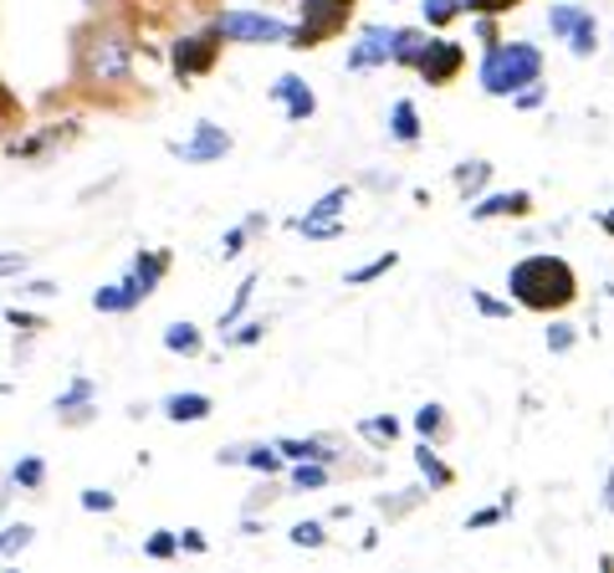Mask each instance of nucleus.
Listing matches in <instances>:
<instances>
[{
  "label": "nucleus",
  "mask_w": 614,
  "mask_h": 573,
  "mask_svg": "<svg viewBox=\"0 0 614 573\" xmlns=\"http://www.w3.org/2000/svg\"><path fill=\"white\" fill-rule=\"evenodd\" d=\"M508 293L518 297L522 307L548 313V307H569V303H574L579 282H574V267H569L563 256L533 252V256H522L518 267L508 272Z\"/></svg>",
  "instance_id": "1"
},
{
  "label": "nucleus",
  "mask_w": 614,
  "mask_h": 573,
  "mask_svg": "<svg viewBox=\"0 0 614 573\" xmlns=\"http://www.w3.org/2000/svg\"><path fill=\"white\" fill-rule=\"evenodd\" d=\"M543 78V52L528 47V41H512V47H487V62H481V88L492 98H512L522 88H533Z\"/></svg>",
  "instance_id": "2"
},
{
  "label": "nucleus",
  "mask_w": 614,
  "mask_h": 573,
  "mask_svg": "<svg viewBox=\"0 0 614 573\" xmlns=\"http://www.w3.org/2000/svg\"><path fill=\"white\" fill-rule=\"evenodd\" d=\"M78 68H82V82H93V88H119L134 72V41L123 37L119 27H98L93 37L82 41Z\"/></svg>",
  "instance_id": "3"
},
{
  "label": "nucleus",
  "mask_w": 614,
  "mask_h": 573,
  "mask_svg": "<svg viewBox=\"0 0 614 573\" xmlns=\"http://www.w3.org/2000/svg\"><path fill=\"white\" fill-rule=\"evenodd\" d=\"M215 37L236 41V47H277V41L293 47V27L277 21V16H262V11H226L215 21Z\"/></svg>",
  "instance_id": "4"
},
{
  "label": "nucleus",
  "mask_w": 614,
  "mask_h": 573,
  "mask_svg": "<svg viewBox=\"0 0 614 573\" xmlns=\"http://www.w3.org/2000/svg\"><path fill=\"white\" fill-rule=\"evenodd\" d=\"M354 0H303V27L293 31V47H318L328 31H338L348 21Z\"/></svg>",
  "instance_id": "5"
},
{
  "label": "nucleus",
  "mask_w": 614,
  "mask_h": 573,
  "mask_svg": "<svg viewBox=\"0 0 614 573\" xmlns=\"http://www.w3.org/2000/svg\"><path fill=\"white\" fill-rule=\"evenodd\" d=\"M548 27H553V37H563L574 47V57H589L600 47V27H594V16H589L584 6H553V11H548Z\"/></svg>",
  "instance_id": "6"
},
{
  "label": "nucleus",
  "mask_w": 614,
  "mask_h": 573,
  "mask_svg": "<svg viewBox=\"0 0 614 573\" xmlns=\"http://www.w3.org/2000/svg\"><path fill=\"white\" fill-rule=\"evenodd\" d=\"M170 154L185 164H215L231 154V134L215 129V123H195V134H190L185 144H170Z\"/></svg>",
  "instance_id": "7"
},
{
  "label": "nucleus",
  "mask_w": 614,
  "mask_h": 573,
  "mask_svg": "<svg viewBox=\"0 0 614 573\" xmlns=\"http://www.w3.org/2000/svg\"><path fill=\"white\" fill-rule=\"evenodd\" d=\"M395 57V31L385 27H364L359 41L348 47V72H369V68H385Z\"/></svg>",
  "instance_id": "8"
},
{
  "label": "nucleus",
  "mask_w": 614,
  "mask_h": 573,
  "mask_svg": "<svg viewBox=\"0 0 614 573\" xmlns=\"http://www.w3.org/2000/svg\"><path fill=\"white\" fill-rule=\"evenodd\" d=\"M215 47H221V37L215 31H205V37H180L174 41V78H195V72H205L215 62Z\"/></svg>",
  "instance_id": "9"
},
{
  "label": "nucleus",
  "mask_w": 614,
  "mask_h": 573,
  "mask_svg": "<svg viewBox=\"0 0 614 573\" xmlns=\"http://www.w3.org/2000/svg\"><path fill=\"white\" fill-rule=\"evenodd\" d=\"M461 62H467V52L456 41H426V52L415 57V68H420L426 82H451L461 72Z\"/></svg>",
  "instance_id": "10"
},
{
  "label": "nucleus",
  "mask_w": 614,
  "mask_h": 573,
  "mask_svg": "<svg viewBox=\"0 0 614 573\" xmlns=\"http://www.w3.org/2000/svg\"><path fill=\"white\" fill-rule=\"evenodd\" d=\"M164 272H170V256H164V252H139L134 256V272L123 277V293H129V303H134V307L144 303V297L160 287Z\"/></svg>",
  "instance_id": "11"
},
{
  "label": "nucleus",
  "mask_w": 614,
  "mask_h": 573,
  "mask_svg": "<svg viewBox=\"0 0 614 573\" xmlns=\"http://www.w3.org/2000/svg\"><path fill=\"white\" fill-rule=\"evenodd\" d=\"M215 461H221V467L267 471V477H277V471H282V451H277V446H231V451H221Z\"/></svg>",
  "instance_id": "12"
},
{
  "label": "nucleus",
  "mask_w": 614,
  "mask_h": 573,
  "mask_svg": "<svg viewBox=\"0 0 614 573\" xmlns=\"http://www.w3.org/2000/svg\"><path fill=\"white\" fill-rule=\"evenodd\" d=\"M211 395H170V400H164V415H170L174 426H195V420H211Z\"/></svg>",
  "instance_id": "13"
},
{
  "label": "nucleus",
  "mask_w": 614,
  "mask_h": 573,
  "mask_svg": "<svg viewBox=\"0 0 614 573\" xmlns=\"http://www.w3.org/2000/svg\"><path fill=\"white\" fill-rule=\"evenodd\" d=\"M277 451L282 461H334V440H323V436H307V440H277Z\"/></svg>",
  "instance_id": "14"
},
{
  "label": "nucleus",
  "mask_w": 614,
  "mask_h": 573,
  "mask_svg": "<svg viewBox=\"0 0 614 573\" xmlns=\"http://www.w3.org/2000/svg\"><path fill=\"white\" fill-rule=\"evenodd\" d=\"M533 205V195L528 190H512V195H492V201L471 205V221H497V215H522Z\"/></svg>",
  "instance_id": "15"
},
{
  "label": "nucleus",
  "mask_w": 614,
  "mask_h": 573,
  "mask_svg": "<svg viewBox=\"0 0 614 573\" xmlns=\"http://www.w3.org/2000/svg\"><path fill=\"white\" fill-rule=\"evenodd\" d=\"M88 405H93V379H72V385L57 395V415H62V420H88Z\"/></svg>",
  "instance_id": "16"
},
{
  "label": "nucleus",
  "mask_w": 614,
  "mask_h": 573,
  "mask_svg": "<svg viewBox=\"0 0 614 573\" xmlns=\"http://www.w3.org/2000/svg\"><path fill=\"white\" fill-rule=\"evenodd\" d=\"M389 134L400 139V144H415V139H420V113H415L410 98L395 103V113H389Z\"/></svg>",
  "instance_id": "17"
},
{
  "label": "nucleus",
  "mask_w": 614,
  "mask_h": 573,
  "mask_svg": "<svg viewBox=\"0 0 614 573\" xmlns=\"http://www.w3.org/2000/svg\"><path fill=\"white\" fill-rule=\"evenodd\" d=\"M164 348H170V354H201V328H195V323H170V328H164Z\"/></svg>",
  "instance_id": "18"
},
{
  "label": "nucleus",
  "mask_w": 614,
  "mask_h": 573,
  "mask_svg": "<svg viewBox=\"0 0 614 573\" xmlns=\"http://www.w3.org/2000/svg\"><path fill=\"white\" fill-rule=\"evenodd\" d=\"M348 205V190L338 185V190H328L318 205H307V215H297V226H313V221H338V211Z\"/></svg>",
  "instance_id": "19"
},
{
  "label": "nucleus",
  "mask_w": 614,
  "mask_h": 573,
  "mask_svg": "<svg viewBox=\"0 0 614 573\" xmlns=\"http://www.w3.org/2000/svg\"><path fill=\"white\" fill-rule=\"evenodd\" d=\"M37 543V528L31 522H11V528H0V559H16V553H27Z\"/></svg>",
  "instance_id": "20"
},
{
  "label": "nucleus",
  "mask_w": 614,
  "mask_h": 573,
  "mask_svg": "<svg viewBox=\"0 0 614 573\" xmlns=\"http://www.w3.org/2000/svg\"><path fill=\"white\" fill-rule=\"evenodd\" d=\"M262 226H267V215H252L246 226H231L226 236H221V256H226V262H236V256L246 252V236H252V231H262Z\"/></svg>",
  "instance_id": "21"
},
{
  "label": "nucleus",
  "mask_w": 614,
  "mask_h": 573,
  "mask_svg": "<svg viewBox=\"0 0 614 573\" xmlns=\"http://www.w3.org/2000/svg\"><path fill=\"white\" fill-rule=\"evenodd\" d=\"M293 487L297 492H318V487H328V461H297Z\"/></svg>",
  "instance_id": "22"
},
{
  "label": "nucleus",
  "mask_w": 614,
  "mask_h": 573,
  "mask_svg": "<svg viewBox=\"0 0 614 573\" xmlns=\"http://www.w3.org/2000/svg\"><path fill=\"white\" fill-rule=\"evenodd\" d=\"M41 481H47V461H41V456H27V461H16V467H11V487L37 492Z\"/></svg>",
  "instance_id": "23"
},
{
  "label": "nucleus",
  "mask_w": 614,
  "mask_h": 573,
  "mask_svg": "<svg viewBox=\"0 0 614 573\" xmlns=\"http://www.w3.org/2000/svg\"><path fill=\"white\" fill-rule=\"evenodd\" d=\"M252 293H256V277H246V282H241V287H236V303H231L226 313H221V338H226L231 328H236V318H241V313H246V303H252Z\"/></svg>",
  "instance_id": "24"
},
{
  "label": "nucleus",
  "mask_w": 614,
  "mask_h": 573,
  "mask_svg": "<svg viewBox=\"0 0 614 573\" xmlns=\"http://www.w3.org/2000/svg\"><path fill=\"white\" fill-rule=\"evenodd\" d=\"M93 307L98 313H129L134 303H129V293H123V282H113V287H98L93 293Z\"/></svg>",
  "instance_id": "25"
},
{
  "label": "nucleus",
  "mask_w": 614,
  "mask_h": 573,
  "mask_svg": "<svg viewBox=\"0 0 614 573\" xmlns=\"http://www.w3.org/2000/svg\"><path fill=\"white\" fill-rule=\"evenodd\" d=\"M395 262H400V256L395 252H385V256H375V262H364L359 272H348V287H364V282H375V277H385L389 267H395Z\"/></svg>",
  "instance_id": "26"
},
{
  "label": "nucleus",
  "mask_w": 614,
  "mask_h": 573,
  "mask_svg": "<svg viewBox=\"0 0 614 573\" xmlns=\"http://www.w3.org/2000/svg\"><path fill=\"white\" fill-rule=\"evenodd\" d=\"M420 52H426V37H420V31H395V57H389V62H415Z\"/></svg>",
  "instance_id": "27"
},
{
  "label": "nucleus",
  "mask_w": 614,
  "mask_h": 573,
  "mask_svg": "<svg viewBox=\"0 0 614 573\" xmlns=\"http://www.w3.org/2000/svg\"><path fill=\"white\" fill-rule=\"evenodd\" d=\"M487 174H492V164H481V160L456 164V185H461V190L471 195V190H481V185H487Z\"/></svg>",
  "instance_id": "28"
},
{
  "label": "nucleus",
  "mask_w": 614,
  "mask_h": 573,
  "mask_svg": "<svg viewBox=\"0 0 614 573\" xmlns=\"http://www.w3.org/2000/svg\"><path fill=\"white\" fill-rule=\"evenodd\" d=\"M415 461H420V471L430 477V487H451V471L436 461V451H430V446H420V451H415Z\"/></svg>",
  "instance_id": "29"
},
{
  "label": "nucleus",
  "mask_w": 614,
  "mask_h": 573,
  "mask_svg": "<svg viewBox=\"0 0 614 573\" xmlns=\"http://www.w3.org/2000/svg\"><path fill=\"white\" fill-rule=\"evenodd\" d=\"M313 108H318V98L307 93V82H303V88H297V93L287 98V119H293V123H303V119H313Z\"/></svg>",
  "instance_id": "30"
},
{
  "label": "nucleus",
  "mask_w": 614,
  "mask_h": 573,
  "mask_svg": "<svg viewBox=\"0 0 614 573\" xmlns=\"http://www.w3.org/2000/svg\"><path fill=\"white\" fill-rule=\"evenodd\" d=\"M359 430L369 440H395V436H400V420H395V415H379V420H364Z\"/></svg>",
  "instance_id": "31"
},
{
  "label": "nucleus",
  "mask_w": 614,
  "mask_h": 573,
  "mask_svg": "<svg viewBox=\"0 0 614 573\" xmlns=\"http://www.w3.org/2000/svg\"><path fill=\"white\" fill-rule=\"evenodd\" d=\"M456 11H467V6H461V0H426V21H430V27H446Z\"/></svg>",
  "instance_id": "32"
},
{
  "label": "nucleus",
  "mask_w": 614,
  "mask_h": 573,
  "mask_svg": "<svg viewBox=\"0 0 614 573\" xmlns=\"http://www.w3.org/2000/svg\"><path fill=\"white\" fill-rule=\"evenodd\" d=\"M287 538H293L297 548H323V538H328V533H323V522H297Z\"/></svg>",
  "instance_id": "33"
},
{
  "label": "nucleus",
  "mask_w": 614,
  "mask_h": 573,
  "mask_svg": "<svg viewBox=\"0 0 614 573\" xmlns=\"http://www.w3.org/2000/svg\"><path fill=\"white\" fill-rule=\"evenodd\" d=\"M144 553H149V559H174V553H180V538H174V533H154L144 543Z\"/></svg>",
  "instance_id": "34"
},
{
  "label": "nucleus",
  "mask_w": 614,
  "mask_h": 573,
  "mask_svg": "<svg viewBox=\"0 0 614 573\" xmlns=\"http://www.w3.org/2000/svg\"><path fill=\"white\" fill-rule=\"evenodd\" d=\"M82 507H88V512H113L119 497L108 492V487H88V492H82Z\"/></svg>",
  "instance_id": "35"
},
{
  "label": "nucleus",
  "mask_w": 614,
  "mask_h": 573,
  "mask_svg": "<svg viewBox=\"0 0 614 573\" xmlns=\"http://www.w3.org/2000/svg\"><path fill=\"white\" fill-rule=\"evenodd\" d=\"M415 426H420V436H436V430L446 426V410L441 405H426V410L415 415Z\"/></svg>",
  "instance_id": "36"
},
{
  "label": "nucleus",
  "mask_w": 614,
  "mask_h": 573,
  "mask_svg": "<svg viewBox=\"0 0 614 573\" xmlns=\"http://www.w3.org/2000/svg\"><path fill=\"white\" fill-rule=\"evenodd\" d=\"M548 348H553V354H569V348H574V328H569V323H553V328H548Z\"/></svg>",
  "instance_id": "37"
},
{
  "label": "nucleus",
  "mask_w": 614,
  "mask_h": 573,
  "mask_svg": "<svg viewBox=\"0 0 614 573\" xmlns=\"http://www.w3.org/2000/svg\"><path fill=\"white\" fill-rule=\"evenodd\" d=\"M471 303H477L487 318H512V307H508V303H497V297H487V293H471Z\"/></svg>",
  "instance_id": "38"
},
{
  "label": "nucleus",
  "mask_w": 614,
  "mask_h": 573,
  "mask_svg": "<svg viewBox=\"0 0 614 573\" xmlns=\"http://www.w3.org/2000/svg\"><path fill=\"white\" fill-rule=\"evenodd\" d=\"M420 497H426V492H420V487H410V492H405V497H395V502H389V497H385V512H389V518H400V512H410V507L420 502Z\"/></svg>",
  "instance_id": "39"
},
{
  "label": "nucleus",
  "mask_w": 614,
  "mask_h": 573,
  "mask_svg": "<svg viewBox=\"0 0 614 573\" xmlns=\"http://www.w3.org/2000/svg\"><path fill=\"white\" fill-rule=\"evenodd\" d=\"M27 272V252H0V277H21Z\"/></svg>",
  "instance_id": "40"
},
{
  "label": "nucleus",
  "mask_w": 614,
  "mask_h": 573,
  "mask_svg": "<svg viewBox=\"0 0 614 573\" xmlns=\"http://www.w3.org/2000/svg\"><path fill=\"white\" fill-rule=\"evenodd\" d=\"M297 88H303V78H293V72H287V78L272 82V98H277V103H287V98H293Z\"/></svg>",
  "instance_id": "41"
},
{
  "label": "nucleus",
  "mask_w": 614,
  "mask_h": 573,
  "mask_svg": "<svg viewBox=\"0 0 614 573\" xmlns=\"http://www.w3.org/2000/svg\"><path fill=\"white\" fill-rule=\"evenodd\" d=\"M262 334H267V323H246L241 334H226V344H256Z\"/></svg>",
  "instance_id": "42"
},
{
  "label": "nucleus",
  "mask_w": 614,
  "mask_h": 573,
  "mask_svg": "<svg viewBox=\"0 0 614 573\" xmlns=\"http://www.w3.org/2000/svg\"><path fill=\"white\" fill-rule=\"evenodd\" d=\"M461 6H467V11H512L518 0H461Z\"/></svg>",
  "instance_id": "43"
},
{
  "label": "nucleus",
  "mask_w": 614,
  "mask_h": 573,
  "mask_svg": "<svg viewBox=\"0 0 614 573\" xmlns=\"http://www.w3.org/2000/svg\"><path fill=\"white\" fill-rule=\"evenodd\" d=\"M502 512H508V507H487V512L467 518V528H492V522H502Z\"/></svg>",
  "instance_id": "44"
},
{
  "label": "nucleus",
  "mask_w": 614,
  "mask_h": 573,
  "mask_svg": "<svg viewBox=\"0 0 614 573\" xmlns=\"http://www.w3.org/2000/svg\"><path fill=\"white\" fill-rule=\"evenodd\" d=\"M174 538H180V548H190V553H205L201 528H185V533H174Z\"/></svg>",
  "instance_id": "45"
},
{
  "label": "nucleus",
  "mask_w": 614,
  "mask_h": 573,
  "mask_svg": "<svg viewBox=\"0 0 614 573\" xmlns=\"http://www.w3.org/2000/svg\"><path fill=\"white\" fill-rule=\"evenodd\" d=\"M21 293H27V297H52V293H57V282H47V277H41V282H27Z\"/></svg>",
  "instance_id": "46"
},
{
  "label": "nucleus",
  "mask_w": 614,
  "mask_h": 573,
  "mask_svg": "<svg viewBox=\"0 0 614 573\" xmlns=\"http://www.w3.org/2000/svg\"><path fill=\"white\" fill-rule=\"evenodd\" d=\"M6 318H11L16 328H41V323H37V318H27V313H21V307H6Z\"/></svg>",
  "instance_id": "47"
},
{
  "label": "nucleus",
  "mask_w": 614,
  "mask_h": 573,
  "mask_svg": "<svg viewBox=\"0 0 614 573\" xmlns=\"http://www.w3.org/2000/svg\"><path fill=\"white\" fill-rule=\"evenodd\" d=\"M600 502H604V512H614V467H610V477H604V497H600Z\"/></svg>",
  "instance_id": "48"
},
{
  "label": "nucleus",
  "mask_w": 614,
  "mask_h": 573,
  "mask_svg": "<svg viewBox=\"0 0 614 573\" xmlns=\"http://www.w3.org/2000/svg\"><path fill=\"white\" fill-rule=\"evenodd\" d=\"M0 395H6V385H0Z\"/></svg>",
  "instance_id": "49"
}]
</instances>
